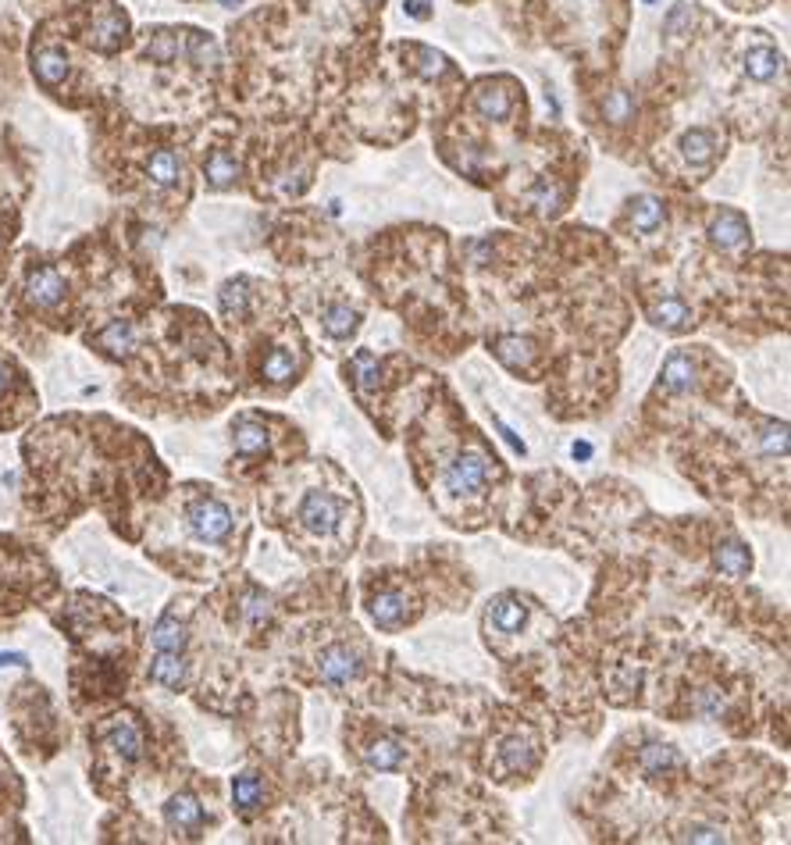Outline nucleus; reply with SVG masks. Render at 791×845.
<instances>
[{
    "label": "nucleus",
    "instance_id": "obj_21",
    "mask_svg": "<svg viewBox=\"0 0 791 845\" xmlns=\"http://www.w3.org/2000/svg\"><path fill=\"white\" fill-rule=\"evenodd\" d=\"M147 178H150V183H154L158 189L178 186V178H182V161H178L175 150H154V154H150V161H147Z\"/></svg>",
    "mask_w": 791,
    "mask_h": 845
},
{
    "label": "nucleus",
    "instance_id": "obj_18",
    "mask_svg": "<svg viewBox=\"0 0 791 845\" xmlns=\"http://www.w3.org/2000/svg\"><path fill=\"white\" fill-rule=\"evenodd\" d=\"M717 132L713 129H692L681 136V158L689 164H709L713 158H717Z\"/></svg>",
    "mask_w": 791,
    "mask_h": 845
},
{
    "label": "nucleus",
    "instance_id": "obj_29",
    "mask_svg": "<svg viewBox=\"0 0 791 845\" xmlns=\"http://www.w3.org/2000/svg\"><path fill=\"white\" fill-rule=\"evenodd\" d=\"M496 357L503 360L507 368L524 371L531 365V357H535V346H531V339H521V336H503V339H496Z\"/></svg>",
    "mask_w": 791,
    "mask_h": 845
},
{
    "label": "nucleus",
    "instance_id": "obj_22",
    "mask_svg": "<svg viewBox=\"0 0 791 845\" xmlns=\"http://www.w3.org/2000/svg\"><path fill=\"white\" fill-rule=\"evenodd\" d=\"M713 556H717V567L724 571V575H732V578H741V575H749V571H752V553L738 539H724Z\"/></svg>",
    "mask_w": 791,
    "mask_h": 845
},
{
    "label": "nucleus",
    "instance_id": "obj_37",
    "mask_svg": "<svg viewBox=\"0 0 791 845\" xmlns=\"http://www.w3.org/2000/svg\"><path fill=\"white\" fill-rule=\"evenodd\" d=\"M496 429H499V435H503V440H507V443H510V446L517 449V454H524V443H521V440H517V435H513V429H507V425H503V421H496Z\"/></svg>",
    "mask_w": 791,
    "mask_h": 845
},
{
    "label": "nucleus",
    "instance_id": "obj_7",
    "mask_svg": "<svg viewBox=\"0 0 791 845\" xmlns=\"http://www.w3.org/2000/svg\"><path fill=\"white\" fill-rule=\"evenodd\" d=\"M709 239L720 250H741L749 243V221H745V215H738V210L720 207L709 221Z\"/></svg>",
    "mask_w": 791,
    "mask_h": 845
},
{
    "label": "nucleus",
    "instance_id": "obj_33",
    "mask_svg": "<svg viewBox=\"0 0 791 845\" xmlns=\"http://www.w3.org/2000/svg\"><path fill=\"white\" fill-rule=\"evenodd\" d=\"M247 282H228L225 285V293H221V311H225V318H232V322H239L242 314H247Z\"/></svg>",
    "mask_w": 791,
    "mask_h": 845
},
{
    "label": "nucleus",
    "instance_id": "obj_5",
    "mask_svg": "<svg viewBox=\"0 0 791 845\" xmlns=\"http://www.w3.org/2000/svg\"><path fill=\"white\" fill-rule=\"evenodd\" d=\"M25 296L29 304H36L40 311H54L65 300V279L51 264H40L25 275Z\"/></svg>",
    "mask_w": 791,
    "mask_h": 845
},
{
    "label": "nucleus",
    "instance_id": "obj_34",
    "mask_svg": "<svg viewBox=\"0 0 791 845\" xmlns=\"http://www.w3.org/2000/svg\"><path fill=\"white\" fill-rule=\"evenodd\" d=\"M603 115L610 118L614 126H624V122H631L635 104H631V97H628V94H624V89H614V94L603 100Z\"/></svg>",
    "mask_w": 791,
    "mask_h": 845
},
{
    "label": "nucleus",
    "instance_id": "obj_25",
    "mask_svg": "<svg viewBox=\"0 0 791 845\" xmlns=\"http://www.w3.org/2000/svg\"><path fill=\"white\" fill-rule=\"evenodd\" d=\"M136 343H140V332H136L129 322H115V325H108L97 336V346L104 354H115V357H126V354H132L136 350Z\"/></svg>",
    "mask_w": 791,
    "mask_h": 845
},
{
    "label": "nucleus",
    "instance_id": "obj_4",
    "mask_svg": "<svg viewBox=\"0 0 791 845\" xmlns=\"http://www.w3.org/2000/svg\"><path fill=\"white\" fill-rule=\"evenodd\" d=\"M343 521V503L328 492H311L307 500L300 503V524L314 535H328L336 532Z\"/></svg>",
    "mask_w": 791,
    "mask_h": 845
},
{
    "label": "nucleus",
    "instance_id": "obj_36",
    "mask_svg": "<svg viewBox=\"0 0 791 845\" xmlns=\"http://www.w3.org/2000/svg\"><path fill=\"white\" fill-rule=\"evenodd\" d=\"M503 760H507V767H510V771H517V767H521V763H524V746H521V743H517V738H513V743H507V752H503Z\"/></svg>",
    "mask_w": 791,
    "mask_h": 845
},
{
    "label": "nucleus",
    "instance_id": "obj_39",
    "mask_svg": "<svg viewBox=\"0 0 791 845\" xmlns=\"http://www.w3.org/2000/svg\"><path fill=\"white\" fill-rule=\"evenodd\" d=\"M11 663H25L22 653H0V668H11Z\"/></svg>",
    "mask_w": 791,
    "mask_h": 845
},
{
    "label": "nucleus",
    "instance_id": "obj_32",
    "mask_svg": "<svg viewBox=\"0 0 791 845\" xmlns=\"http://www.w3.org/2000/svg\"><path fill=\"white\" fill-rule=\"evenodd\" d=\"M638 763H642V771L649 774V778H660V774H667L671 767L678 763V752L671 749V746H646L642 749V757H638Z\"/></svg>",
    "mask_w": 791,
    "mask_h": 845
},
{
    "label": "nucleus",
    "instance_id": "obj_40",
    "mask_svg": "<svg viewBox=\"0 0 791 845\" xmlns=\"http://www.w3.org/2000/svg\"><path fill=\"white\" fill-rule=\"evenodd\" d=\"M4 386H8V365L0 360V392H4Z\"/></svg>",
    "mask_w": 791,
    "mask_h": 845
},
{
    "label": "nucleus",
    "instance_id": "obj_15",
    "mask_svg": "<svg viewBox=\"0 0 791 845\" xmlns=\"http://www.w3.org/2000/svg\"><path fill=\"white\" fill-rule=\"evenodd\" d=\"M649 322L657 328H667V332H684V328H692V311H689L684 300L663 296L649 307Z\"/></svg>",
    "mask_w": 791,
    "mask_h": 845
},
{
    "label": "nucleus",
    "instance_id": "obj_3",
    "mask_svg": "<svg viewBox=\"0 0 791 845\" xmlns=\"http://www.w3.org/2000/svg\"><path fill=\"white\" fill-rule=\"evenodd\" d=\"M485 478H489V457H485L481 449H464V454L449 464L446 486L453 496H475L485 486Z\"/></svg>",
    "mask_w": 791,
    "mask_h": 845
},
{
    "label": "nucleus",
    "instance_id": "obj_20",
    "mask_svg": "<svg viewBox=\"0 0 791 845\" xmlns=\"http://www.w3.org/2000/svg\"><path fill=\"white\" fill-rule=\"evenodd\" d=\"M232 432H236V454L239 457H261L264 449H268V432H264V425L257 418L242 414L236 421Z\"/></svg>",
    "mask_w": 791,
    "mask_h": 845
},
{
    "label": "nucleus",
    "instance_id": "obj_13",
    "mask_svg": "<svg viewBox=\"0 0 791 845\" xmlns=\"http://www.w3.org/2000/svg\"><path fill=\"white\" fill-rule=\"evenodd\" d=\"M489 621L499 628V631H521L524 628V621H528V607H524V599L521 596H513V593H503V596H496L492 603H489Z\"/></svg>",
    "mask_w": 791,
    "mask_h": 845
},
{
    "label": "nucleus",
    "instance_id": "obj_1",
    "mask_svg": "<svg viewBox=\"0 0 791 845\" xmlns=\"http://www.w3.org/2000/svg\"><path fill=\"white\" fill-rule=\"evenodd\" d=\"M86 40L94 43L97 51H104V54H115V51H121L126 47V40H129V19H126V11H121L118 4H100L97 11H94V19H89V29H86Z\"/></svg>",
    "mask_w": 791,
    "mask_h": 845
},
{
    "label": "nucleus",
    "instance_id": "obj_17",
    "mask_svg": "<svg viewBox=\"0 0 791 845\" xmlns=\"http://www.w3.org/2000/svg\"><path fill=\"white\" fill-rule=\"evenodd\" d=\"M478 111L492 122H507L510 111H513V94H510V83H485L481 94H478Z\"/></svg>",
    "mask_w": 791,
    "mask_h": 845
},
{
    "label": "nucleus",
    "instance_id": "obj_24",
    "mask_svg": "<svg viewBox=\"0 0 791 845\" xmlns=\"http://www.w3.org/2000/svg\"><path fill=\"white\" fill-rule=\"evenodd\" d=\"M232 799H236V810L242 813V817H253L257 810H261V799H264V784L257 774L242 771L239 778H232Z\"/></svg>",
    "mask_w": 791,
    "mask_h": 845
},
{
    "label": "nucleus",
    "instance_id": "obj_16",
    "mask_svg": "<svg viewBox=\"0 0 791 845\" xmlns=\"http://www.w3.org/2000/svg\"><path fill=\"white\" fill-rule=\"evenodd\" d=\"M371 621L378 628H386V631H396L407 621V596L396 593V588H389V593H378L371 599Z\"/></svg>",
    "mask_w": 791,
    "mask_h": 845
},
{
    "label": "nucleus",
    "instance_id": "obj_26",
    "mask_svg": "<svg viewBox=\"0 0 791 845\" xmlns=\"http://www.w3.org/2000/svg\"><path fill=\"white\" fill-rule=\"evenodd\" d=\"M204 175L215 189H228L239 178V164H236L232 154H228V150H210V158L204 164Z\"/></svg>",
    "mask_w": 791,
    "mask_h": 845
},
{
    "label": "nucleus",
    "instance_id": "obj_19",
    "mask_svg": "<svg viewBox=\"0 0 791 845\" xmlns=\"http://www.w3.org/2000/svg\"><path fill=\"white\" fill-rule=\"evenodd\" d=\"M186 54V33H172V29H158L147 40V57L158 65H172Z\"/></svg>",
    "mask_w": 791,
    "mask_h": 845
},
{
    "label": "nucleus",
    "instance_id": "obj_8",
    "mask_svg": "<svg viewBox=\"0 0 791 845\" xmlns=\"http://www.w3.org/2000/svg\"><path fill=\"white\" fill-rule=\"evenodd\" d=\"M104 743H108V749H115L121 760L143 757V732L132 717H115L108 728H104Z\"/></svg>",
    "mask_w": 791,
    "mask_h": 845
},
{
    "label": "nucleus",
    "instance_id": "obj_31",
    "mask_svg": "<svg viewBox=\"0 0 791 845\" xmlns=\"http://www.w3.org/2000/svg\"><path fill=\"white\" fill-rule=\"evenodd\" d=\"M154 646H158V650H169V653H182V646H186V628L178 625L175 614H164L161 621H158Z\"/></svg>",
    "mask_w": 791,
    "mask_h": 845
},
{
    "label": "nucleus",
    "instance_id": "obj_12",
    "mask_svg": "<svg viewBox=\"0 0 791 845\" xmlns=\"http://www.w3.org/2000/svg\"><path fill=\"white\" fill-rule=\"evenodd\" d=\"M660 386L667 392H692L695 389V360L689 354L674 350L660 368Z\"/></svg>",
    "mask_w": 791,
    "mask_h": 845
},
{
    "label": "nucleus",
    "instance_id": "obj_23",
    "mask_svg": "<svg viewBox=\"0 0 791 845\" xmlns=\"http://www.w3.org/2000/svg\"><path fill=\"white\" fill-rule=\"evenodd\" d=\"M150 678H154L158 685L178 692L182 685H186V660H182V653H169V650H158L154 657V668H150Z\"/></svg>",
    "mask_w": 791,
    "mask_h": 845
},
{
    "label": "nucleus",
    "instance_id": "obj_35",
    "mask_svg": "<svg viewBox=\"0 0 791 845\" xmlns=\"http://www.w3.org/2000/svg\"><path fill=\"white\" fill-rule=\"evenodd\" d=\"M684 838H692V842H724V835L717 832V827H706V824H695Z\"/></svg>",
    "mask_w": 791,
    "mask_h": 845
},
{
    "label": "nucleus",
    "instance_id": "obj_38",
    "mask_svg": "<svg viewBox=\"0 0 791 845\" xmlns=\"http://www.w3.org/2000/svg\"><path fill=\"white\" fill-rule=\"evenodd\" d=\"M407 14H414V19H429V4H424V0H407Z\"/></svg>",
    "mask_w": 791,
    "mask_h": 845
},
{
    "label": "nucleus",
    "instance_id": "obj_11",
    "mask_svg": "<svg viewBox=\"0 0 791 845\" xmlns=\"http://www.w3.org/2000/svg\"><path fill=\"white\" fill-rule=\"evenodd\" d=\"M628 221H631V229H635V232L652 236L657 229H663V221H667L663 201H657V196H649V193L635 196V201L628 204Z\"/></svg>",
    "mask_w": 791,
    "mask_h": 845
},
{
    "label": "nucleus",
    "instance_id": "obj_27",
    "mask_svg": "<svg viewBox=\"0 0 791 845\" xmlns=\"http://www.w3.org/2000/svg\"><path fill=\"white\" fill-rule=\"evenodd\" d=\"M322 325H325V332H328L332 339H346V336H354V332H357L360 311L349 307V304H332L322 314Z\"/></svg>",
    "mask_w": 791,
    "mask_h": 845
},
{
    "label": "nucleus",
    "instance_id": "obj_28",
    "mask_svg": "<svg viewBox=\"0 0 791 845\" xmlns=\"http://www.w3.org/2000/svg\"><path fill=\"white\" fill-rule=\"evenodd\" d=\"M364 760H368L375 771H400L403 746L396 743V738H375V743L364 749Z\"/></svg>",
    "mask_w": 791,
    "mask_h": 845
},
{
    "label": "nucleus",
    "instance_id": "obj_9",
    "mask_svg": "<svg viewBox=\"0 0 791 845\" xmlns=\"http://www.w3.org/2000/svg\"><path fill=\"white\" fill-rule=\"evenodd\" d=\"M360 674V657L349 646H328L322 653V682L325 685H349Z\"/></svg>",
    "mask_w": 791,
    "mask_h": 845
},
{
    "label": "nucleus",
    "instance_id": "obj_6",
    "mask_svg": "<svg viewBox=\"0 0 791 845\" xmlns=\"http://www.w3.org/2000/svg\"><path fill=\"white\" fill-rule=\"evenodd\" d=\"M164 821H169V827L175 835L182 838H196L204 832V806L201 799H196L193 792H178L169 799V806H164Z\"/></svg>",
    "mask_w": 791,
    "mask_h": 845
},
{
    "label": "nucleus",
    "instance_id": "obj_14",
    "mask_svg": "<svg viewBox=\"0 0 791 845\" xmlns=\"http://www.w3.org/2000/svg\"><path fill=\"white\" fill-rule=\"evenodd\" d=\"M745 72H749V79L756 83H770L784 72V57L778 47H770V43H759V47L745 54Z\"/></svg>",
    "mask_w": 791,
    "mask_h": 845
},
{
    "label": "nucleus",
    "instance_id": "obj_2",
    "mask_svg": "<svg viewBox=\"0 0 791 845\" xmlns=\"http://www.w3.org/2000/svg\"><path fill=\"white\" fill-rule=\"evenodd\" d=\"M189 528L201 542H225L232 535V510L215 496H204L189 507Z\"/></svg>",
    "mask_w": 791,
    "mask_h": 845
},
{
    "label": "nucleus",
    "instance_id": "obj_10",
    "mask_svg": "<svg viewBox=\"0 0 791 845\" xmlns=\"http://www.w3.org/2000/svg\"><path fill=\"white\" fill-rule=\"evenodd\" d=\"M33 75H36V83L43 86V89H57L61 83L68 79V57H65V51L61 47H36L33 51Z\"/></svg>",
    "mask_w": 791,
    "mask_h": 845
},
{
    "label": "nucleus",
    "instance_id": "obj_30",
    "mask_svg": "<svg viewBox=\"0 0 791 845\" xmlns=\"http://www.w3.org/2000/svg\"><path fill=\"white\" fill-rule=\"evenodd\" d=\"M261 375L268 382H289L296 375V354L289 350V346H275L268 357H264V368H261Z\"/></svg>",
    "mask_w": 791,
    "mask_h": 845
}]
</instances>
